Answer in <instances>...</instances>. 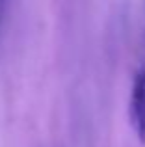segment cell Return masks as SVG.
<instances>
[{
  "label": "cell",
  "mask_w": 145,
  "mask_h": 147,
  "mask_svg": "<svg viewBox=\"0 0 145 147\" xmlns=\"http://www.w3.org/2000/svg\"><path fill=\"white\" fill-rule=\"evenodd\" d=\"M130 121L138 140L145 144V69L136 75L130 97Z\"/></svg>",
  "instance_id": "obj_1"
},
{
  "label": "cell",
  "mask_w": 145,
  "mask_h": 147,
  "mask_svg": "<svg viewBox=\"0 0 145 147\" xmlns=\"http://www.w3.org/2000/svg\"><path fill=\"white\" fill-rule=\"evenodd\" d=\"M6 6H7V0H0V28H2V21H4V13H6Z\"/></svg>",
  "instance_id": "obj_2"
}]
</instances>
